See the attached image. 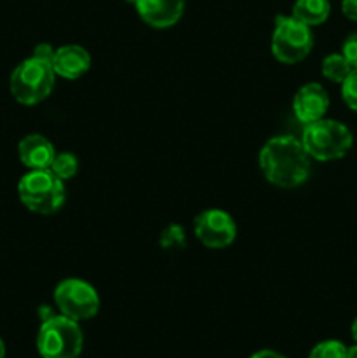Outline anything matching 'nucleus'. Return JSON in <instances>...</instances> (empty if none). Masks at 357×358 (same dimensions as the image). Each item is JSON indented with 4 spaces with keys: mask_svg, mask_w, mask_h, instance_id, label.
Instances as JSON below:
<instances>
[{
    "mask_svg": "<svg viewBox=\"0 0 357 358\" xmlns=\"http://www.w3.org/2000/svg\"><path fill=\"white\" fill-rule=\"evenodd\" d=\"M310 159L301 140L290 135L270 138L259 150V168L276 187H298L310 175Z\"/></svg>",
    "mask_w": 357,
    "mask_h": 358,
    "instance_id": "obj_1",
    "label": "nucleus"
},
{
    "mask_svg": "<svg viewBox=\"0 0 357 358\" xmlns=\"http://www.w3.org/2000/svg\"><path fill=\"white\" fill-rule=\"evenodd\" d=\"M84 334L79 322L65 315L42 320L37 332V352L42 358H77L83 353Z\"/></svg>",
    "mask_w": 357,
    "mask_h": 358,
    "instance_id": "obj_2",
    "label": "nucleus"
},
{
    "mask_svg": "<svg viewBox=\"0 0 357 358\" xmlns=\"http://www.w3.org/2000/svg\"><path fill=\"white\" fill-rule=\"evenodd\" d=\"M18 194L28 210L41 215L58 212L65 203V184L56 177L51 168L30 170L18 184Z\"/></svg>",
    "mask_w": 357,
    "mask_h": 358,
    "instance_id": "obj_3",
    "label": "nucleus"
},
{
    "mask_svg": "<svg viewBox=\"0 0 357 358\" xmlns=\"http://www.w3.org/2000/svg\"><path fill=\"white\" fill-rule=\"evenodd\" d=\"M55 79L52 63L31 56L21 62L10 73V94L23 105H37L52 93Z\"/></svg>",
    "mask_w": 357,
    "mask_h": 358,
    "instance_id": "obj_4",
    "label": "nucleus"
},
{
    "mask_svg": "<svg viewBox=\"0 0 357 358\" xmlns=\"http://www.w3.org/2000/svg\"><path fill=\"white\" fill-rule=\"evenodd\" d=\"M301 143L308 156L317 161H335L345 156L354 143V136L345 124L335 119H318L304 124Z\"/></svg>",
    "mask_w": 357,
    "mask_h": 358,
    "instance_id": "obj_5",
    "label": "nucleus"
},
{
    "mask_svg": "<svg viewBox=\"0 0 357 358\" xmlns=\"http://www.w3.org/2000/svg\"><path fill=\"white\" fill-rule=\"evenodd\" d=\"M314 48V35L310 27L298 21L294 16L275 17V28L272 35V52L282 63H300L307 58Z\"/></svg>",
    "mask_w": 357,
    "mask_h": 358,
    "instance_id": "obj_6",
    "label": "nucleus"
},
{
    "mask_svg": "<svg viewBox=\"0 0 357 358\" xmlns=\"http://www.w3.org/2000/svg\"><path fill=\"white\" fill-rule=\"evenodd\" d=\"M55 304L59 315L76 322L91 320L100 310V296L97 289L79 278H66L55 289Z\"/></svg>",
    "mask_w": 357,
    "mask_h": 358,
    "instance_id": "obj_7",
    "label": "nucleus"
},
{
    "mask_svg": "<svg viewBox=\"0 0 357 358\" xmlns=\"http://www.w3.org/2000/svg\"><path fill=\"white\" fill-rule=\"evenodd\" d=\"M195 234L205 247L226 248L237 238V224L230 213L210 208L196 217Z\"/></svg>",
    "mask_w": 357,
    "mask_h": 358,
    "instance_id": "obj_8",
    "label": "nucleus"
},
{
    "mask_svg": "<svg viewBox=\"0 0 357 358\" xmlns=\"http://www.w3.org/2000/svg\"><path fill=\"white\" fill-rule=\"evenodd\" d=\"M329 108V94L321 84L308 83L296 91L293 100L294 115L303 124L318 121Z\"/></svg>",
    "mask_w": 357,
    "mask_h": 358,
    "instance_id": "obj_9",
    "label": "nucleus"
},
{
    "mask_svg": "<svg viewBox=\"0 0 357 358\" xmlns=\"http://www.w3.org/2000/svg\"><path fill=\"white\" fill-rule=\"evenodd\" d=\"M133 6L144 23L153 28H170L184 14V0H135Z\"/></svg>",
    "mask_w": 357,
    "mask_h": 358,
    "instance_id": "obj_10",
    "label": "nucleus"
},
{
    "mask_svg": "<svg viewBox=\"0 0 357 358\" xmlns=\"http://www.w3.org/2000/svg\"><path fill=\"white\" fill-rule=\"evenodd\" d=\"M51 63L56 76L63 77V79L76 80L90 70L91 56L80 45L70 44L56 49Z\"/></svg>",
    "mask_w": 357,
    "mask_h": 358,
    "instance_id": "obj_11",
    "label": "nucleus"
},
{
    "mask_svg": "<svg viewBox=\"0 0 357 358\" xmlns=\"http://www.w3.org/2000/svg\"><path fill=\"white\" fill-rule=\"evenodd\" d=\"M21 163L30 170H44L51 166L56 156L55 145L42 135H27L18 145Z\"/></svg>",
    "mask_w": 357,
    "mask_h": 358,
    "instance_id": "obj_12",
    "label": "nucleus"
},
{
    "mask_svg": "<svg viewBox=\"0 0 357 358\" xmlns=\"http://www.w3.org/2000/svg\"><path fill=\"white\" fill-rule=\"evenodd\" d=\"M329 14H331L329 0H296L290 16H294L298 21L312 28L324 23Z\"/></svg>",
    "mask_w": 357,
    "mask_h": 358,
    "instance_id": "obj_13",
    "label": "nucleus"
},
{
    "mask_svg": "<svg viewBox=\"0 0 357 358\" xmlns=\"http://www.w3.org/2000/svg\"><path fill=\"white\" fill-rule=\"evenodd\" d=\"M352 70V65L346 62L345 56H343L342 52H340V55L326 56L324 62H322V76H324L326 79L332 80V83L342 84Z\"/></svg>",
    "mask_w": 357,
    "mask_h": 358,
    "instance_id": "obj_14",
    "label": "nucleus"
},
{
    "mask_svg": "<svg viewBox=\"0 0 357 358\" xmlns=\"http://www.w3.org/2000/svg\"><path fill=\"white\" fill-rule=\"evenodd\" d=\"M49 168H51V171L56 177L65 182L77 173V170H79V161H77V157L74 154L62 152L56 154Z\"/></svg>",
    "mask_w": 357,
    "mask_h": 358,
    "instance_id": "obj_15",
    "label": "nucleus"
},
{
    "mask_svg": "<svg viewBox=\"0 0 357 358\" xmlns=\"http://www.w3.org/2000/svg\"><path fill=\"white\" fill-rule=\"evenodd\" d=\"M346 353H349V348L342 341L328 339L315 345L308 358H346Z\"/></svg>",
    "mask_w": 357,
    "mask_h": 358,
    "instance_id": "obj_16",
    "label": "nucleus"
},
{
    "mask_svg": "<svg viewBox=\"0 0 357 358\" xmlns=\"http://www.w3.org/2000/svg\"><path fill=\"white\" fill-rule=\"evenodd\" d=\"M342 98L350 110L357 112V69H354L342 83Z\"/></svg>",
    "mask_w": 357,
    "mask_h": 358,
    "instance_id": "obj_17",
    "label": "nucleus"
},
{
    "mask_svg": "<svg viewBox=\"0 0 357 358\" xmlns=\"http://www.w3.org/2000/svg\"><path fill=\"white\" fill-rule=\"evenodd\" d=\"M186 245V236L182 227L178 226H170L163 231L161 234V247L167 248V250H181Z\"/></svg>",
    "mask_w": 357,
    "mask_h": 358,
    "instance_id": "obj_18",
    "label": "nucleus"
},
{
    "mask_svg": "<svg viewBox=\"0 0 357 358\" xmlns=\"http://www.w3.org/2000/svg\"><path fill=\"white\" fill-rule=\"evenodd\" d=\"M342 55L345 56L346 62L352 65V69H357V31L345 38L342 48Z\"/></svg>",
    "mask_w": 357,
    "mask_h": 358,
    "instance_id": "obj_19",
    "label": "nucleus"
},
{
    "mask_svg": "<svg viewBox=\"0 0 357 358\" xmlns=\"http://www.w3.org/2000/svg\"><path fill=\"white\" fill-rule=\"evenodd\" d=\"M342 13L349 20L357 21V0H342Z\"/></svg>",
    "mask_w": 357,
    "mask_h": 358,
    "instance_id": "obj_20",
    "label": "nucleus"
},
{
    "mask_svg": "<svg viewBox=\"0 0 357 358\" xmlns=\"http://www.w3.org/2000/svg\"><path fill=\"white\" fill-rule=\"evenodd\" d=\"M56 49H52V45L49 44H38L37 48L34 49V56L42 59H48V62H52V56H55Z\"/></svg>",
    "mask_w": 357,
    "mask_h": 358,
    "instance_id": "obj_21",
    "label": "nucleus"
},
{
    "mask_svg": "<svg viewBox=\"0 0 357 358\" xmlns=\"http://www.w3.org/2000/svg\"><path fill=\"white\" fill-rule=\"evenodd\" d=\"M251 358H287V357H284L282 353L275 352V350H259V352H255Z\"/></svg>",
    "mask_w": 357,
    "mask_h": 358,
    "instance_id": "obj_22",
    "label": "nucleus"
},
{
    "mask_svg": "<svg viewBox=\"0 0 357 358\" xmlns=\"http://www.w3.org/2000/svg\"><path fill=\"white\" fill-rule=\"evenodd\" d=\"M350 332H352V338L357 345V318L352 322V327H350Z\"/></svg>",
    "mask_w": 357,
    "mask_h": 358,
    "instance_id": "obj_23",
    "label": "nucleus"
},
{
    "mask_svg": "<svg viewBox=\"0 0 357 358\" xmlns=\"http://www.w3.org/2000/svg\"><path fill=\"white\" fill-rule=\"evenodd\" d=\"M346 358H357V345L349 348V353H346Z\"/></svg>",
    "mask_w": 357,
    "mask_h": 358,
    "instance_id": "obj_24",
    "label": "nucleus"
},
{
    "mask_svg": "<svg viewBox=\"0 0 357 358\" xmlns=\"http://www.w3.org/2000/svg\"><path fill=\"white\" fill-rule=\"evenodd\" d=\"M0 358H6V345H4L2 339H0Z\"/></svg>",
    "mask_w": 357,
    "mask_h": 358,
    "instance_id": "obj_25",
    "label": "nucleus"
},
{
    "mask_svg": "<svg viewBox=\"0 0 357 358\" xmlns=\"http://www.w3.org/2000/svg\"><path fill=\"white\" fill-rule=\"evenodd\" d=\"M128 3H135V0H126Z\"/></svg>",
    "mask_w": 357,
    "mask_h": 358,
    "instance_id": "obj_26",
    "label": "nucleus"
}]
</instances>
